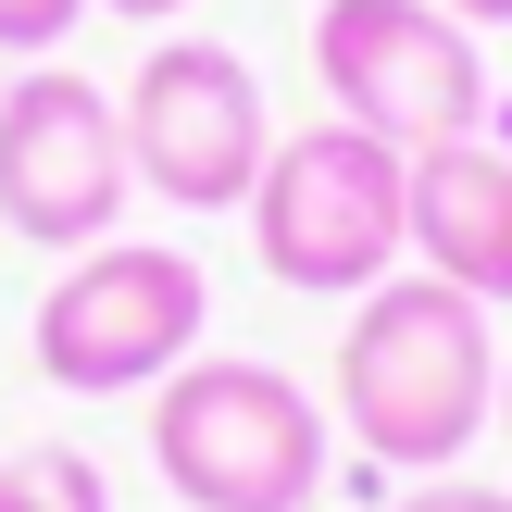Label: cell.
Returning <instances> with one entry per match:
<instances>
[{
	"mask_svg": "<svg viewBox=\"0 0 512 512\" xmlns=\"http://www.w3.org/2000/svg\"><path fill=\"white\" fill-rule=\"evenodd\" d=\"M200 325H213V275L175 238H100V250H63V275L38 288L25 363L63 400H150L200 350Z\"/></svg>",
	"mask_w": 512,
	"mask_h": 512,
	"instance_id": "cell-4",
	"label": "cell"
},
{
	"mask_svg": "<svg viewBox=\"0 0 512 512\" xmlns=\"http://www.w3.org/2000/svg\"><path fill=\"white\" fill-rule=\"evenodd\" d=\"M500 425H512V350H500Z\"/></svg>",
	"mask_w": 512,
	"mask_h": 512,
	"instance_id": "cell-14",
	"label": "cell"
},
{
	"mask_svg": "<svg viewBox=\"0 0 512 512\" xmlns=\"http://www.w3.org/2000/svg\"><path fill=\"white\" fill-rule=\"evenodd\" d=\"M250 250L275 288L300 300H363L413 263V150L363 138V125H300L250 175Z\"/></svg>",
	"mask_w": 512,
	"mask_h": 512,
	"instance_id": "cell-3",
	"label": "cell"
},
{
	"mask_svg": "<svg viewBox=\"0 0 512 512\" xmlns=\"http://www.w3.org/2000/svg\"><path fill=\"white\" fill-rule=\"evenodd\" d=\"M450 13H463L475 38H488V25H512V0H450Z\"/></svg>",
	"mask_w": 512,
	"mask_h": 512,
	"instance_id": "cell-13",
	"label": "cell"
},
{
	"mask_svg": "<svg viewBox=\"0 0 512 512\" xmlns=\"http://www.w3.org/2000/svg\"><path fill=\"white\" fill-rule=\"evenodd\" d=\"M313 75L338 100V125H363L388 150H450L488 125V38L450 0H325Z\"/></svg>",
	"mask_w": 512,
	"mask_h": 512,
	"instance_id": "cell-5",
	"label": "cell"
},
{
	"mask_svg": "<svg viewBox=\"0 0 512 512\" xmlns=\"http://www.w3.org/2000/svg\"><path fill=\"white\" fill-rule=\"evenodd\" d=\"M138 200L113 88H88L75 63H25L0 88V225L25 250H100Z\"/></svg>",
	"mask_w": 512,
	"mask_h": 512,
	"instance_id": "cell-7",
	"label": "cell"
},
{
	"mask_svg": "<svg viewBox=\"0 0 512 512\" xmlns=\"http://www.w3.org/2000/svg\"><path fill=\"white\" fill-rule=\"evenodd\" d=\"M338 425L400 475H450L500 425V338L488 300L438 288V275H388L350 300L338 325Z\"/></svg>",
	"mask_w": 512,
	"mask_h": 512,
	"instance_id": "cell-1",
	"label": "cell"
},
{
	"mask_svg": "<svg viewBox=\"0 0 512 512\" xmlns=\"http://www.w3.org/2000/svg\"><path fill=\"white\" fill-rule=\"evenodd\" d=\"M413 263L438 288L512 313V150H488V138L413 150Z\"/></svg>",
	"mask_w": 512,
	"mask_h": 512,
	"instance_id": "cell-8",
	"label": "cell"
},
{
	"mask_svg": "<svg viewBox=\"0 0 512 512\" xmlns=\"http://www.w3.org/2000/svg\"><path fill=\"white\" fill-rule=\"evenodd\" d=\"M338 413L300 388L288 363H238V350H188L150 388V463L188 512H313Z\"/></svg>",
	"mask_w": 512,
	"mask_h": 512,
	"instance_id": "cell-2",
	"label": "cell"
},
{
	"mask_svg": "<svg viewBox=\"0 0 512 512\" xmlns=\"http://www.w3.org/2000/svg\"><path fill=\"white\" fill-rule=\"evenodd\" d=\"M113 113H125V163H138L150 200H175V213H250L275 113H263V75L225 38H150V63L125 75Z\"/></svg>",
	"mask_w": 512,
	"mask_h": 512,
	"instance_id": "cell-6",
	"label": "cell"
},
{
	"mask_svg": "<svg viewBox=\"0 0 512 512\" xmlns=\"http://www.w3.org/2000/svg\"><path fill=\"white\" fill-rule=\"evenodd\" d=\"M100 13H125V25H175L188 0H100Z\"/></svg>",
	"mask_w": 512,
	"mask_h": 512,
	"instance_id": "cell-12",
	"label": "cell"
},
{
	"mask_svg": "<svg viewBox=\"0 0 512 512\" xmlns=\"http://www.w3.org/2000/svg\"><path fill=\"white\" fill-rule=\"evenodd\" d=\"M0 512H113V488L75 450H25V463H0Z\"/></svg>",
	"mask_w": 512,
	"mask_h": 512,
	"instance_id": "cell-9",
	"label": "cell"
},
{
	"mask_svg": "<svg viewBox=\"0 0 512 512\" xmlns=\"http://www.w3.org/2000/svg\"><path fill=\"white\" fill-rule=\"evenodd\" d=\"M100 0H0V63H50Z\"/></svg>",
	"mask_w": 512,
	"mask_h": 512,
	"instance_id": "cell-10",
	"label": "cell"
},
{
	"mask_svg": "<svg viewBox=\"0 0 512 512\" xmlns=\"http://www.w3.org/2000/svg\"><path fill=\"white\" fill-rule=\"evenodd\" d=\"M388 512H512V488H475V475H413Z\"/></svg>",
	"mask_w": 512,
	"mask_h": 512,
	"instance_id": "cell-11",
	"label": "cell"
}]
</instances>
